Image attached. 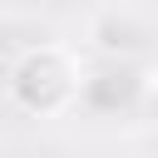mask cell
Masks as SVG:
<instances>
[{
	"mask_svg": "<svg viewBox=\"0 0 158 158\" xmlns=\"http://www.w3.org/2000/svg\"><path fill=\"white\" fill-rule=\"evenodd\" d=\"M84 94V64L64 44H30L10 64V99L30 118H59Z\"/></svg>",
	"mask_w": 158,
	"mask_h": 158,
	"instance_id": "6da1fadb",
	"label": "cell"
},
{
	"mask_svg": "<svg viewBox=\"0 0 158 158\" xmlns=\"http://www.w3.org/2000/svg\"><path fill=\"white\" fill-rule=\"evenodd\" d=\"M133 40H138V20H133V15H123V10H99V15L89 20V44H94V49H104V54L128 49Z\"/></svg>",
	"mask_w": 158,
	"mask_h": 158,
	"instance_id": "7a4b0ae2",
	"label": "cell"
},
{
	"mask_svg": "<svg viewBox=\"0 0 158 158\" xmlns=\"http://www.w3.org/2000/svg\"><path fill=\"white\" fill-rule=\"evenodd\" d=\"M143 94H148V99H153V104H158V64H153V69H148V74H143Z\"/></svg>",
	"mask_w": 158,
	"mask_h": 158,
	"instance_id": "3957f363",
	"label": "cell"
}]
</instances>
